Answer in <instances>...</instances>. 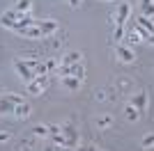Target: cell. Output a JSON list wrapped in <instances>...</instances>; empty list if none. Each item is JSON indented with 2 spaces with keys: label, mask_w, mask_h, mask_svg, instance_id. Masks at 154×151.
Returning a JSON list of instances; mask_svg holds the SVG:
<instances>
[{
  "label": "cell",
  "mask_w": 154,
  "mask_h": 151,
  "mask_svg": "<svg viewBox=\"0 0 154 151\" xmlns=\"http://www.w3.org/2000/svg\"><path fill=\"white\" fill-rule=\"evenodd\" d=\"M55 151H71L69 147H55Z\"/></svg>",
  "instance_id": "83f0119b"
},
{
  "label": "cell",
  "mask_w": 154,
  "mask_h": 151,
  "mask_svg": "<svg viewBox=\"0 0 154 151\" xmlns=\"http://www.w3.org/2000/svg\"><path fill=\"white\" fill-rule=\"evenodd\" d=\"M124 112H127V119H129V121H136L138 117H140V112H138V110H136V108L131 105V103L127 105V110H124Z\"/></svg>",
  "instance_id": "2e32d148"
},
{
  "label": "cell",
  "mask_w": 154,
  "mask_h": 151,
  "mask_svg": "<svg viewBox=\"0 0 154 151\" xmlns=\"http://www.w3.org/2000/svg\"><path fill=\"white\" fill-rule=\"evenodd\" d=\"M42 151H55V144H51V147H46V149H42Z\"/></svg>",
  "instance_id": "f1b7e54d"
},
{
  "label": "cell",
  "mask_w": 154,
  "mask_h": 151,
  "mask_svg": "<svg viewBox=\"0 0 154 151\" xmlns=\"http://www.w3.org/2000/svg\"><path fill=\"white\" fill-rule=\"evenodd\" d=\"M14 114H16L19 119H28V117H30V105H28V103L16 105V108H14Z\"/></svg>",
  "instance_id": "7c38bea8"
},
{
  "label": "cell",
  "mask_w": 154,
  "mask_h": 151,
  "mask_svg": "<svg viewBox=\"0 0 154 151\" xmlns=\"http://www.w3.org/2000/svg\"><path fill=\"white\" fill-rule=\"evenodd\" d=\"M81 53L78 50H71V53H67V55L62 57V64H76V62H81Z\"/></svg>",
  "instance_id": "4fadbf2b"
},
{
  "label": "cell",
  "mask_w": 154,
  "mask_h": 151,
  "mask_svg": "<svg viewBox=\"0 0 154 151\" xmlns=\"http://www.w3.org/2000/svg\"><path fill=\"white\" fill-rule=\"evenodd\" d=\"M14 103L12 101H7L5 96H0V114H14Z\"/></svg>",
  "instance_id": "30bf717a"
},
{
  "label": "cell",
  "mask_w": 154,
  "mask_h": 151,
  "mask_svg": "<svg viewBox=\"0 0 154 151\" xmlns=\"http://www.w3.org/2000/svg\"><path fill=\"white\" fill-rule=\"evenodd\" d=\"M129 41H140V34H138V32H134V30H129Z\"/></svg>",
  "instance_id": "7402d4cb"
},
{
  "label": "cell",
  "mask_w": 154,
  "mask_h": 151,
  "mask_svg": "<svg viewBox=\"0 0 154 151\" xmlns=\"http://www.w3.org/2000/svg\"><path fill=\"white\" fill-rule=\"evenodd\" d=\"M115 53L120 55V60H122V62H134V60H136L134 50H129L127 46H115Z\"/></svg>",
  "instance_id": "8992f818"
},
{
  "label": "cell",
  "mask_w": 154,
  "mask_h": 151,
  "mask_svg": "<svg viewBox=\"0 0 154 151\" xmlns=\"http://www.w3.org/2000/svg\"><path fill=\"white\" fill-rule=\"evenodd\" d=\"M32 71H35V76H48V67H46L44 62H35Z\"/></svg>",
  "instance_id": "9a60e30c"
},
{
  "label": "cell",
  "mask_w": 154,
  "mask_h": 151,
  "mask_svg": "<svg viewBox=\"0 0 154 151\" xmlns=\"http://www.w3.org/2000/svg\"><path fill=\"white\" fill-rule=\"evenodd\" d=\"M14 69L19 71V76H21V78H23L26 82H32L35 78H37V76H35V71H32L26 62H21V60H16V62H14Z\"/></svg>",
  "instance_id": "3957f363"
},
{
  "label": "cell",
  "mask_w": 154,
  "mask_h": 151,
  "mask_svg": "<svg viewBox=\"0 0 154 151\" xmlns=\"http://www.w3.org/2000/svg\"><path fill=\"white\" fill-rule=\"evenodd\" d=\"M32 135H35V138H44V135H48V128H46V126H35V128H32Z\"/></svg>",
  "instance_id": "ac0fdd59"
},
{
  "label": "cell",
  "mask_w": 154,
  "mask_h": 151,
  "mask_svg": "<svg viewBox=\"0 0 154 151\" xmlns=\"http://www.w3.org/2000/svg\"><path fill=\"white\" fill-rule=\"evenodd\" d=\"M129 12H131V7H129L127 2H122V5L117 7V19H115V23L117 25H124V21L129 19Z\"/></svg>",
  "instance_id": "52a82bcc"
},
{
  "label": "cell",
  "mask_w": 154,
  "mask_h": 151,
  "mask_svg": "<svg viewBox=\"0 0 154 151\" xmlns=\"http://www.w3.org/2000/svg\"><path fill=\"white\" fill-rule=\"evenodd\" d=\"M138 23H140L143 28H145V30L149 32V34H154V23L147 19V16H140V19H138Z\"/></svg>",
  "instance_id": "e0dca14e"
},
{
  "label": "cell",
  "mask_w": 154,
  "mask_h": 151,
  "mask_svg": "<svg viewBox=\"0 0 154 151\" xmlns=\"http://www.w3.org/2000/svg\"><path fill=\"white\" fill-rule=\"evenodd\" d=\"M78 151H97L94 147H78Z\"/></svg>",
  "instance_id": "4316f807"
},
{
  "label": "cell",
  "mask_w": 154,
  "mask_h": 151,
  "mask_svg": "<svg viewBox=\"0 0 154 151\" xmlns=\"http://www.w3.org/2000/svg\"><path fill=\"white\" fill-rule=\"evenodd\" d=\"M62 82H64V87L71 89V92H76V89L81 87V80H78V78H74V76H64Z\"/></svg>",
  "instance_id": "8fae6325"
},
{
  "label": "cell",
  "mask_w": 154,
  "mask_h": 151,
  "mask_svg": "<svg viewBox=\"0 0 154 151\" xmlns=\"http://www.w3.org/2000/svg\"><path fill=\"white\" fill-rule=\"evenodd\" d=\"M110 124H113V119H110L108 114H106V117H101V119L97 121V126H99V128H108Z\"/></svg>",
  "instance_id": "ffe728a7"
},
{
  "label": "cell",
  "mask_w": 154,
  "mask_h": 151,
  "mask_svg": "<svg viewBox=\"0 0 154 151\" xmlns=\"http://www.w3.org/2000/svg\"><path fill=\"white\" fill-rule=\"evenodd\" d=\"M30 7H32V0H16L14 9L21 12V14H28V12H30Z\"/></svg>",
  "instance_id": "5bb4252c"
},
{
  "label": "cell",
  "mask_w": 154,
  "mask_h": 151,
  "mask_svg": "<svg viewBox=\"0 0 154 151\" xmlns=\"http://www.w3.org/2000/svg\"><path fill=\"white\" fill-rule=\"evenodd\" d=\"M69 67V76H74V78H78V80H83V76H85V69H83V64L76 62V64H67Z\"/></svg>",
  "instance_id": "ba28073f"
},
{
  "label": "cell",
  "mask_w": 154,
  "mask_h": 151,
  "mask_svg": "<svg viewBox=\"0 0 154 151\" xmlns=\"http://www.w3.org/2000/svg\"><path fill=\"white\" fill-rule=\"evenodd\" d=\"M60 133H62L64 140H67V142H64V147H69V149L74 151V149H76V144H78V131L74 128V124H71V121H67L64 126H60Z\"/></svg>",
  "instance_id": "6da1fadb"
},
{
  "label": "cell",
  "mask_w": 154,
  "mask_h": 151,
  "mask_svg": "<svg viewBox=\"0 0 154 151\" xmlns=\"http://www.w3.org/2000/svg\"><path fill=\"white\" fill-rule=\"evenodd\" d=\"M147 41H149V44L154 46V34H149V39H147Z\"/></svg>",
  "instance_id": "f546056e"
},
{
  "label": "cell",
  "mask_w": 154,
  "mask_h": 151,
  "mask_svg": "<svg viewBox=\"0 0 154 151\" xmlns=\"http://www.w3.org/2000/svg\"><path fill=\"white\" fill-rule=\"evenodd\" d=\"M60 133V126H48V135H58Z\"/></svg>",
  "instance_id": "cb8c5ba5"
},
{
  "label": "cell",
  "mask_w": 154,
  "mask_h": 151,
  "mask_svg": "<svg viewBox=\"0 0 154 151\" xmlns=\"http://www.w3.org/2000/svg\"><path fill=\"white\" fill-rule=\"evenodd\" d=\"M124 37V30H122V25H117V30H115V41L117 39H122Z\"/></svg>",
  "instance_id": "603a6c76"
},
{
  "label": "cell",
  "mask_w": 154,
  "mask_h": 151,
  "mask_svg": "<svg viewBox=\"0 0 154 151\" xmlns=\"http://www.w3.org/2000/svg\"><path fill=\"white\" fill-rule=\"evenodd\" d=\"M46 67H48V71L55 69V60H48V62H46Z\"/></svg>",
  "instance_id": "484cf974"
},
{
  "label": "cell",
  "mask_w": 154,
  "mask_h": 151,
  "mask_svg": "<svg viewBox=\"0 0 154 151\" xmlns=\"http://www.w3.org/2000/svg\"><path fill=\"white\" fill-rule=\"evenodd\" d=\"M131 105H134L138 112H145V108H147V94H145V92H138V94H134V99H131Z\"/></svg>",
  "instance_id": "5b68a950"
},
{
  "label": "cell",
  "mask_w": 154,
  "mask_h": 151,
  "mask_svg": "<svg viewBox=\"0 0 154 151\" xmlns=\"http://www.w3.org/2000/svg\"><path fill=\"white\" fill-rule=\"evenodd\" d=\"M5 99H7V101H12L14 105H21V103H26V101H23V96H16V94H5Z\"/></svg>",
  "instance_id": "d6986e66"
},
{
  "label": "cell",
  "mask_w": 154,
  "mask_h": 151,
  "mask_svg": "<svg viewBox=\"0 0 154 151\" xmlns=\"http://www.w3.org/2000/svg\"><path fill=\"white\" fill-rule=\"evenodd\" d=\"M76 151H78V149H76Z\"/></svg>",
  "instance_id": "1f68e13d"
},
{
  "label": "cell",
  "mask_w": 154,
  "mask_h": 151,
  "mask_svg": "<svg viewBox=\"0 0 154 151\" xmlns=\"http://www.w3.org/2000/svg\"><path fill=\"white\" fill-rule=\"evenodd\" d=\"M149 147H154V133L143 138V149H149Z\"/></svg>",
  "instance_id": "44dd1931"
},
{
  "label": "cell",
  "mask_w": 154,
  "mask_h": 151,
  "mask_svg": "<svg viewBox=\"0 0 154 151\" xmlns=\"http://www.w3.org/2000/svg\"><path fill=\"white\" fill-rule=\"evenodd\" d=\"M37 28L42 30V34H53V32L58 30V21H53V19H48V21H37Z\"/></svg>",
  "instance_id": "277c9868"
},
{
  "label": "cell",
  "mask_w": 154,
  "mask_h": 151,
  "mask_svg": "<svg viewBox=\"0 0 154 151\" xmlns=\"http://www.w3.org/2000/svg\"><path fill=\"white\" fill-rule=\"evenodd\" d=\"M9 140V133H0V142H7Z\"/></svg>",
  "instance_id": "d4e9b609"
},
{
  "label": "cell",
  "mask_w": 154,
  "mask_h": 151,
  "mask_svg": "<svg viewBox=\"0 0 154 151\" xmlns=\"http://www.w3.org/2000/svg\"><path fill=\"white\" fill-rule=\"evenodd\" d=\"M16 151H23V149H16Z\"/></svg>",
  "instance_id": "4dcf8cb0"
},
{
  "label": "cell",
  "mask_w": 154,
  "mask_h": 151,
  "mask_svg": "<svg viewBox=\"0 0 154 151\" xmlns=\"http://www.w3.org/2000/svg\"><path fill=\"white\" fill-rule=\"evenodd\" d=\"M46 85H48V76H37L32 82H28V94H39V92H44Z\"/></svg>",
  "instance_id": "7a4b0ae2"
},
{
  "label": "cell",
  "mask_w": 154,
  "mask_h": 151,
  "mask_svg": "<svg viewBox=\"0 0 154 151\" xmlns=\"http://www.w3.org/2000/svg\"><path fill=\"white\" fill-rule=\"evenodd\" d=\"M140 12H143V16L152 19L154 16V0H140Z\"/></svg>",
  "instance_id": "9c48e42d"
}]
</instances>
